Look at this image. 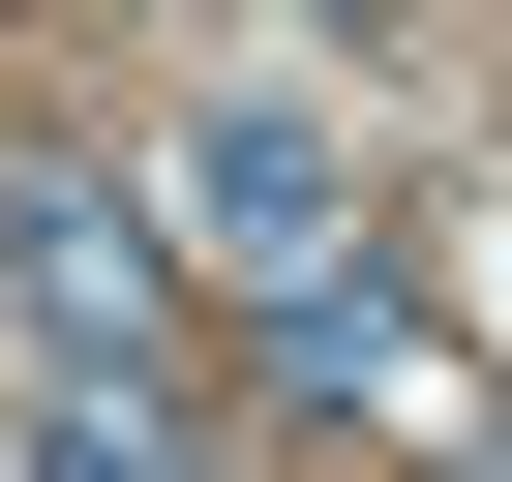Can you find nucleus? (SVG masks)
I'll list each match as a JSON object with an SVG mask.
<instances>
[{"label":"nucleus","instance_id":"obj_3","mask_svg":"<svg viewBox=\"0 0 512 482\" xmlns=\"http://www.w3.org/2000/svg\"><path fill=\"white\" fill-rule=\"evenodd\" d=\"M0 482H181V422H151V362H61L31 422H0Z\"/></svg>","mask_w":512,"mask_h":482},{"label":"nucleus","instance_id":"obj_2","mask_svg":"<svg viewBox=\"0 0 512 482\" xmlns=\"http://www.w3.org/2000/svg\"><path fill=\"white\" fill-rule=\"evenodd\" d=\"M332 211H362V181H332V121H302V91H241V121L181 151V241H211V272H332Z\"/></svg>","mask_w":512,"mask_h":482},{"label":"nucleus","instance_id":"obj_1","mask_svg":"<svg viewBox=\"0 0 512 482\" xmlns=\"http://www.w3.org/2000/svg\"><path fill=\"white\" fill-rule=\"evenodd\" d=\"M151 272H181V241H151L121 181H0V302H31L61 362H151Z\"/></svg>","mask_w":512,"mask_h":482},{"label":"nucleus","instance_id":"obj_4","mask_svg":"<svg viewBox=\"0 0 512 482\" xmlns=\"http://www.w3.org/2000/svg\"><path fill=\"white\" fill-rule=\"evenodd\" d=\"M302 31H422V0H302Z\"/></svg>","mask_w":512,"mask_h":482}]
</instances>
